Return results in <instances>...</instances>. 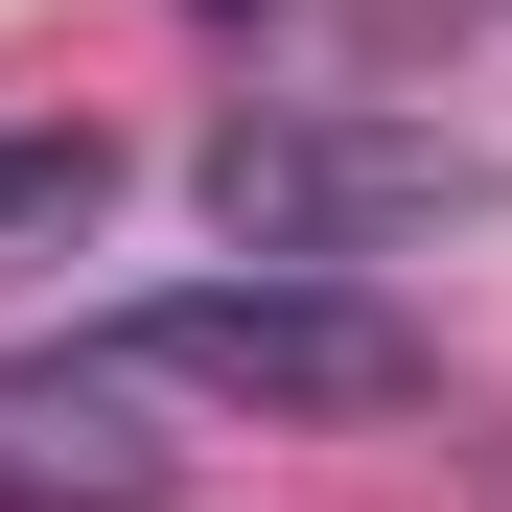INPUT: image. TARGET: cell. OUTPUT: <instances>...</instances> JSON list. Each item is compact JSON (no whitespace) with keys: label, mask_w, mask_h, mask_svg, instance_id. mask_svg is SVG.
Wrapping results in <instances>:
<instances>
[{"label":"cell","mask_w":512,"mask_h":512,"mask_svg":"<svg viewBox=\"0 0 512 512\" xmlns=\"http://www.w3.org/2000/svg\"><path fill=\"white\" fill-rule=\"evenodd\" d=\"M187 187H210V233H233V256L350 280V256H396V233H489V210H512V163H489V140H443V117H233Z\"/></svg>","instance_id":"obj_2"},{"label":"cell","mask_w":512,"mask_h":512,"mask_svg":"<svg viewBox=\"0 0 512 512\" xmlns=\"http://www.w3.org/2000/svg\"><path fill=\"white\" fill-rule=\"evenodd\" d=\"M489 512H512V443H489Z\"/></svg>","instance_id":"obj_5"},{"label":"cell","mask_w":512,"mask_h":512,"mask_svg":"<svg viewBox=\"0 0 512 512\" xmlns=\"http://www.w3.org/2000/svg\"><path fill=\"white\" fill-rule=\"evenodd\" d=\"M163 419L140 396H94L70 350H0V512H163Z\"/></svg>","instance_id":"obj_3"},{"label":"cell","mask_w":512,"mask_h":512,"mask_svg":"<svg viewBox=\"0 0 512 512\" xmlns=\"http://www.w3.org/2000/svg\"><path fill=\"white\" fill-rule=\"evenodd\" d=\"M117 210V140L94 117H70V140H0V256H24V233H94Z\"/></svg>","instance_id":"obj_4"},{"label":"cell","mask_w":512,"mask_h":512,"mask_svg":"<svg viewBox=\"0 0 512 512\" xmlns=\"http://www.w3.org/2000/svg\"><path fill=\"white\" fill-rule=\"evenodd\" d=\"M70 373L140 419H419L443 396V326L373 280H280V256H210V280H140L70 326Z\"/></svg>","instance_id":"obj_1"}]
</instances>
